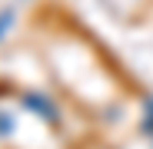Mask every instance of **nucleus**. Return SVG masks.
<instances>
[{
  "mask_svg": "<svg viewBox=\"0 0 153 149\" xmlns=\"http://www.w3.org/2000/svg\"><path fill=\"white\" fill-rule=\"evenodd\" d=\"M10 20H13V13H10V10H4V13H0V37L10 30Z\"/></svg>",
  "mask_w": 153,
  "mask_h": 149,
  "instance_id": "1",
  "label": "nucleus"
}]
</instances>
